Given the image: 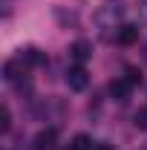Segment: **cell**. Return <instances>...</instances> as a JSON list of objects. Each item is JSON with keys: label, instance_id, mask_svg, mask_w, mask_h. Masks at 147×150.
Returning <instances> with one entry per match:
<instances>
[{"label": "cell", "instance_id": "obj_1", "mask_svg": "<svg viewBox=\"0 0 147 150\" xmlns=\"http://www.w3.org/2000/svg\"><path fill=\"white\" fill-rule=\"evenodd\" d=\"M124 18V3L121 0H104L95 9V26L107 35V29H115V23Z\"/></svg>", "mask_w": 147, "mask_h": 150}, {"label": "cell", "instance_id": "obj_2", "mask_svg": "<svg viewBox=\"0 0 147 150\" xmlns=\"http://www.w3.org/2000/svg\"><path fill=\"white\" fill-rule=\"evenodd\" d=\"M66 84H69V90H75V93L87 90L90 75H87V69H84V64H72V67H69V72H66Z\"/></svg>", "mask_w": 147, "mask_h": 150}, {"label": "cell", "instance_id": "obj_3", "mask_svg": "<svg viewBox=\"0 0 147 150\" xmlns=\"http://www.w3.org/2000/svg\"><path fill=\"white\" fill-rule=\"evenodd\" d=\"M26 69H29V67H26L18 55H15V58H9V61L3 64V78H6L9 84H20V78L26 75Z\"/></svg>", "mask_w": 147, "mask_h": 150}, {"label": "cell", "instance_id": "obj_4", "mask_svg": "<svg viewBox=\"0 0 147 150\" xmlns=\"http://www.w3.org/2000/svg\"><path fill=\"white\" fill-rule=\"evenodd\" d=\"M136 40H139V26L124 23V26L115 29V43H118V46H133Z\"/></svg>", "mask_w": 147, "mask_h": 150}, {"label": "cell", "instance_id": "obj_5", "mask_svg": "<svg viewBox=\"0 0 147 150\" xmlns=\"http://www.w3.org/2000/svg\"><path fill=\"white\" fill-rule=\"evenodd\" d=\"M90 55H92V43H90V40H75L72 46H69V58H72V64H84Z\"/></svg>", "mask_w": 147, "mask_h": 150}, {"label": "cell", "instance_id": "obj_6", "mask_svg": "<svg viewBox=\"0 0 147 150\" xmlns=\"http://www.w3.org/2000/svg\"><path fill=\"white\" fill-rule=\"evenodd\" d=\"M18 58L26 64V67H40V64H46V55H43L40 49H35V46H26V49H20Z\"/></svg>", "mask_w": 147, "mask_h": 150}, {"label": "cell", "instance_id": "obj_7", "mask_svg": "<svg viewBox=\"0 0 147 150\" xmlns=\"http://www.w3.org/2000/svg\"><path fill=\"white\" fill-rule=\"evenodd\" d=\"M55 139H58V130L55 127H46L35 136V150H52L55 147Z\"/></svg>", "mask_w": 147, "mask_h": 150}, {"label": "cell", "instance_id": "obj_8", "mask_svg": "<svg viewBox=\"0 0 147 150\" xmlns=\"http://www.w3.org/2000/svg\"><path fill=\"white\" fill-rule=\"evenodd\" d=\"M133 90L124 78H115V81H110V95L112 98H118V101H127V93Z\"/></svg>", "mask_w": 147, "mask_h": 150}, {"label": "cell", "instance_id": "obj_9", "mask_svg": "<svg viewBox=\"0 0 147 150\" xmlns=\"http://www.w3.org/2000/svg\"><path fill=\"white\" fill-rule=\"evenodd\" d=\"M92 147H95V142H92L90 136L81 133V136H75L72 142H69V147H66V150H92Z\"/></svg>", "mask_w": 147, "mask_h": 150}, {"label": "cell", "instance_id": "obj_10", "mask_svg": "<svg viewBox=\"0 0 147 150\" xmlns=\"http://www.w3.org/2000/svg\"><path fill=\"white\" fill-rule=\"evenodd\" d=\"M124 81H127L130 87H139V84H141V72H139L136 67H127V69H124Z\"/></svg>", "mask_w": 147, "mask_h": 150}, {"label": "cell", "instance_id": "obj_11", "mask_svg": "<svg viewBox=\"0 0 147 150\" xmlns=\"http://www.w3.org/2000/svg\"><path fill=\"white\" fill-rule=\"evenodd\" d=\"M9 127H12V112H9V107L3 104V110H0V130L9 133Z\"/></svg>", "mask_w": 147, "mask_h": 150}, {"label": "cell", "instance_id": "obj_12", "mask_svg": "<svg viewBox=\"0 0 147 150\" xmlns=\"http://www.w3.org/2000/svg\"><path fill=\"white\" fill-rule=\"evenodd\" d=\"M133 124H136L139 130H147V107H141V110L133 115Z\"/></svg>", "mask_w": 147, "mask_h": 150}, {"label": "cell", "instance_id": "obj_13", "mask_svg": "<svg viewBox=\"0 0 147 150\" xmlns=\"http://www.w3.org/2000/svg\"><path fill=\"white\" fill-rule=\"evenodd\" d=\"M55 18L64 20V23H75V20H78V18H75V12H69V15H66L64 9H55Z\"/></svg>", "mask_w": 147, "mask_h": 150}, {"label": "cell", "instance_id": "obj_14", "mask_svg": "<svg viewBox=\"0 0 147 150\" xmlns=\"http://www.w3.org/2000/svg\"><path fill=\"white\" fill-rule=\"evenodd\" d=\"M144 58H147V52H144Z\"/></svg>", "mask_w": 147, "mask_h": 150}]
</instances>
